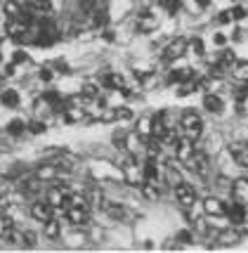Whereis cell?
<instances>
[{"label": "cell", "mask_w": 248, "mask_h": 253, "mask_svg": "<svg viewBox=\"0 0 248 253\" xmlns=\"http://www.w3.org/2000/svg\"><path fill=\"white\" fill-rule=\"evenodd\" d=\"M182 130H184V135H187L189 140H194V142L204 135V123L199 119V114H194V111H184L182 114Z\"/></svg>", "instance_id": "1"}, {"label": "cell", "mask_w": 248, "mask_h": 253, "mask_svg": "<svg viewBox=\"0 0 248 253\" xmlns=\"http://www.w3.org/2000/svg\"><path fill=\"white\" fill-rule=\"evenodd\" d=\"M187 50H189V47H187V38H175V41H170V43L165 45L163 59H165V62H175V59H180Z\"/></svg>", "instance_id": "2"}, {"label": "cell", "mask_w": 248, "mask_h": 253, "mask_svg": "<svg viewBox=\"0 0 248 253\" xmlns=\"http://www.w3.org/2000/svg\"><path fill=\"white\" fill-rule=\"evenodd\" d=\"M184 164L189 166V170L196 173V175H206V173H208V156H206L204 152H199V149H194L192 156H189Z\"/></svg>", "instance_id": "3"}, {"label": "cell", "mask_w": 248, "mask_h": 253, "mask_svg": "<svg viewBox=\"0 0 248 253\" xmlns=\"http://www.w3.org/2000/svg\"><path fill=\"white\" fill-rule=\"evenodd\" d=\"M175 199L182 204V206H187V209H192L196 201V192L192 185H187V182H180V185H175Z\"/></svg>", "instance_id": "4"}, {"label": "cell", "mask_w": 248, "mask_h": 253, "mask_svg": "<svg viewBox=\"0 0 248 253\" xmlns=\"http://www.w3.org/2000/svg\"><path fill=\"white\" fill-rule=\"evenodd\" d=\"M229 154L234 159L239 168H248V144L246 142H232L229 144Z\"/></svg>", "instance_id": "5"}, {"label": "cell", "mask_w": 248, "mask_h": 253, "mask_svg": "<svg viewBox=\"0 0 248 253\" xmlns=\"http://www.w3.org/2000/svg\"><path fill=\"white\" fill-rule=\"evenodd\" d=\"M232 199L241 204V206H248V177H239L232 185Z\"/></svg>", "instance_id": "6"}, {"label": "cell", "mask_w": 248, "mask_h": 253, "mask_svg": "<svg viewBox=\"0 0 248 253\" xmlns=\"http://www.w3.org/2000/svg\"><path fill=\"white\" fill-rule=\"evenodd\" d=\"M192 152H194V140H189L187 135L175 140V156H177L180 161H187V159L192 156Z\"/></svg>", "instance_id": "7"}, {"label": "cell", "mask_w": 248, "mask_h": 253, "mask_svg": "<svg viewBox=\"0 0 248 253\" xmlns=\"http://www.w3.org/2000/svg\"><path fill=\"white\" fill-rule=\"evenodd\" d=\"M52 213H54V209L47 204V201H36V204H31V215L38 222L50 220V218H52Z\"/></svg>", "instance_id": "8"}, {"label": "cell", "mask_w": 248, "mask_h": 253, "mask_svg": "<svg viewBox=\"0 0 248 253\" xmlns=\"http://www.w3.org/2000/svg\"><path fill=\"white\" fill-rule=\"evenodd\" d=\"M204 211H206V215H213V218H222L225 215V211H227V206L220 201V199H215V197H208L204 201Z\"/></svg>", "instance_id": "9"}, {"label": "cell", "mask_w": 248, "mask_h": 253, "mask_svg": "<svg viewBox=\"0 0 248 253\" xmlns=\"http://www.w3.org/2000/svg\"><path fill=\"white\" fill-rule=\"evenodd\" d=\"M66 189L62 187H50L47 189V204L52 206V209H64L66 206Z\"/></svg>", "instance_id": "10"}, {"label": "cell", "mask_w": 248, "mask_h": 253, "mask_svg": "<svg viewBox=\"0 0 248 253\" xmlns=\"http://www.w3.org/2000/svg\"><path fill=\"white\" fill-rule=\"evenodd\" d=\"M66 220L71 222V225H85L87 209L85 206H69V209H66Z\"/></svg>", "instance_id": "11"}, {"label": "cell", "mask_w": 248, "mask_h": 253, "mask_svg": "<svg viewBox=\"0 0 248 253\" xmlns=\"http://www.w3.org/2000/svg\"><path fill=\"white\" fill-rule=\"evenodd\" d=\"M225 215H229V220L234 222V225H241V222L246 220V206H241V204H232V206H227Z\"/></svg>", "instance_id": "12"}, {"label": "cell", "mask_w": 248, "mask_h": 253, "mask_svg": "<svg viewBox=\"0 0 248 253\" xmlns=\"http://www.w3.org/2000/svg\"><path fill=\"white\" fill-rule=\"evenodd\" d=\"M204 107L210 111V114H220V111H222V107H225V102H222V97H220V95H215V92H208V95L204 97Z\"/></svg>", "instance_id": "13"}, {"label": "cell", "mask_w": 248, "mask_h": 253, "mask_svg": "<svg viewBox=\"0 0 248 253\" xmlns=\"http://www.w3.org/2000/svg\"><path fill=\"white\" fill-rule=\"evenodd\" d=\"M234 62H237V55H234L232 50H220V52H217V59H215V66L222 69V71H227L229 66H234Z\"/></svg>", "instance_id": "14"}, {"label": "cell", "mask_w": 248, "mask_h": 253, "mask_svg": "<svg viewBox=\"0 0 248 253\" xmlns=\"http://www.w3.org/2000/svg\"><path fill=\"white\" fill-rule=\"evenodd\" d=\"M0 102L7 107V109H14V107H19V92L17 90H12V88H7V90H2V95H0Z\"/></svg>", "instance_id": "15"}, {"label": "cell", "mask_w": 248, "mask_h": 253, "mask_svg": "<svg viewBox=\"0 0 248 253\" xmlns=\"http://www.w3.org/2000/svg\"><path fill=\"white\" fill-rule=\"evenodd\" d=\"M135 132L142 137V142H147V140L151 137V116L140 119V121H137V130H135Z\"/></svg>", "instance_id": "16"}, {"label": "cell", "mask_w": 248, "mask_h": 253, "mask_svg": "<svg viewBox=\"0 0 248 253\" xmlns=\"http://www.w3.org/2000/svg\"><path fill=\"white\" fill-rule=\"evenodd\" d=\"M102 83H104L107 88H111V90H121L123 85H125V81H123L121 74H107V76L102 78Z\"/></svg>", "instance_id": "17"}, {"label": "cell", "mask_w": 248, "mask_h": 253, "mask_svg": "<svg viewBox=\"0 0 248 253\" xmlns=\"http://www.w3.org/2000/svg\"><path fill=\"white\" fill-rule=\"evenodd\" d=\"M144 180H149V182H156L159 180V166H156V161L154 159H149L147 164H144Z\"/></svg>", "instance_id": "18"}, {"label": "cell", "mask_w": 248, "mask_h": 253, "mask_svg": "<svg viewBox=\"0 0 248 253\" xmlns=\"http://www.w3.org/2000/svg\"><path fill=\"white\" fill-rule=\"evenodd\" d=\"M43 189V185H41V180L36 177V180H24L22 182V192L24 194H29V197H33V194H38Z\"/></svg>", "instance_id": "19"}, {"label": "cell", "mask_w": 248, "mask_h": 253, "mask_svg": "<svg viewBox=\"0 0 248 253\" xmlns=\"http://www.w3.org/2000/svg\"><path fill=\"white\" fill-rule=\"evenodd\" d=\"M142 194L149 199V201H156V199L161 197V192L156 187V182H149V180H144V185H142Z\"/></svg>", "instance_id": "20"}, {"label": "cell", "mask_w": 248, "mask_h": 253, "mask_svg": "<svg viewBox=\"0 0 248 253\" xmlns=\"http://www.w3.org/2000/svg\"><path fill=\"white\" fill-rule=\"evenodd\" d=\"M194 78V71L192 69H175L170 74V81L173 83H184V81H192Z\"/></svg>", "instance_id": "21"}, {"label": "cell", "mask_w": 248, "mask_h": 253, "mask_svg": "<svg viewBox=\"0 0 248 253\" xmlns=\"http://www.w3.org/2000/svg\"><path fill=\"white\" fill-rule=\"evenodd\" d=\"M59 232H62V225L54 220V218L45 220V237H47V239H57V237H59Z\"/></svg>", "instance_id": "22"}, {"label": "cell", "mask_w": 248, "mask_h": 253, "mask_svg": "<svg viewBox=\"0 0 248 253\" xmlns=\"http://www.w3.org/2000/svg\"><path fill=\"white\" fill-rule=\"evenodd\" d=\"M232 74H234V78H237V81H244V83H248V62H234Z\"/></svg>", "instance_id": "23"}, {"label": "cell", "mask_w": 248, "mask_h": 253, "mask_svg": "<svg viewBox=\"0 0 248 253\" xmlns=\"http://www.w3.org/2000/svg\"><path fill=\"white\" fill-rule=\"evenodd\" d=\"M2 10H5V14H7L10 19H17V17L22 14V5H19V2H14V0H7V2L2 5Z\"/></svg>", "instance_id": "24"}, {"label": "cell", "mask_w": 248, "mask_h": 253, "mask_svg": "<svg viewBox=\"0 0 248 253\" xmlns=\"http://www.w3.org/2000/svg\"><path fill=\"white\" fill-rule=\"evenodd\" d=\"M29 7L36 10L38 14H47V12L52 10V2H50V0H31V2H29Z\"/></svg>", "instance_id": "25"}, {"label": "cell", "mask_w": 248, "mask_h": 253, "mask_svg": "<svg viewBox=\"0 0 248 253\" xmlns=\"http://www.w3.org/2000/svg\"><path fill=\"white\" fill-rule=\"evenodd\" d=\"M85 116V111L78 109V107H69V109H64V121L66 123H74V121H81Z\"/></svg>", "instance_id": "26"}, {"label": "cell", "mask_w": 248, "mask_h": 253, "mask_svg": "<svg viewBox=\"0 0 248 253\" xmlns=\"http://www.w3.org/2000/svg\"><path fill=\"white\" fill-rule=\"evenodd\" d=\"M165 182H168V185H173V187L182 182V175H180V170H177L175 166H170V164H168V170H165Z\"/></svg>", "instance_id": "27"}, {"label": "cell", "mask_w": 248, "mask_h": 253, "mask_svg": "<svg viewBox=\"0 0 248 253\" xmlns=\"http://www.w3.org/2000/svg\"><path fill=\"white\" fill-rule=\"evenodd\" d=\"M59 175V168L57 166H45L38 170V180H52V177Z\"/></svg>", "instance_id": "28"}, {"label": "cell", "mask_w": 248, "mask_h": 253, "mask_svg": "<svg viewBox=\"0 0 248 253\" xmlns=\"http://www.w3.org/2000/svg\"><path fill=\"white\" fill-rule=\"evenodd\" d=\"M24 128H26V123H24L22 119H14V121H10V126H7V132L17 137V135H22L24 132Z\"/></svg>", "instance_id": "29"}, {"label": "cell", "mask_w": 248, "mask_h": 253, "mask_svg": "<svg viewBox=\"0 0 248 253\" xmlns=\"http://www.w3.org/2000/svg\"><path fill=\"white\" fill-rule=\"evenodd\" d=\"M97 95H99V88L95 83H85V85H83V97L85 99H95Z\"/></svg>", "instance_id": "30"}, {"label": "cell", "mask_w": 248, "mask_h": 253, "mask_svg": "<svg viewBox=\"0 0 248 253\" xmlns=\"http://www.w3.org/2000/svg\"><path fill=\"white\" fill-rule=\"evenodd\" d=\"M114 119L116 121H128V119H132V111L128 107H119V109L114 111Z\"/></svg>", "instance_id": "31"}, {"label": "cell", "mask_w": 248, "mask_h": 253, "mask_svg": "<svg viewBox=\"0 0 248 253\" xmlns=\"http://www.w3.org/2000/svg\"><path fill=\"white\" fill-rule=\"evenodd\" d=\"M237 111L241 114V116H248V92H244V95L239 97V102H237Z\"/></svg>", "instance_id": "32"}, {"label": "cell", "mask_w": 248, "mask_h": 253, "mask_svg": "<svg viewBox=\"0 0 248 253\" xmlns=\"http://www.w3.org/2000/svg\"><path fill=\"white\" fill-rule=\"evenodd\" d=\"M187 47H192L196 57H204V43H201L199 38H194V41H187Z\"/></svg>", "instance_id": "33"}, {"label": "cell", "mask_w": 248, "mask_h": 253, "mask_svg": "<svg viewBox=\"0 0 248 253\" xmlns=\"http://www.w3.org/2000/svg\"><path fill=\"white\" fill-rule=\"evenodd\" d=\"M147 17H149V12H140V19H147ZM154 26H156V19H151V22H147V24H137V29H140V31H149V29H154Z\"/></svg>", "instance_id": "34"}, {"label": "cell", "mask_w": 248, "mask_h": 253, "mask_svg": "<svg viewBox=\"0 0 248 253\" xmlns=\"http://www.w3.org/2000/svg\"><path fill=\"white\" fill-rule=\"evenodd\" d=\"M159 2H161L163 7L170 12V14H175V12L180 10V0H159Z\"/></svg>", "instance_id": "35"}, {"label": "cell", "mask_w": 248, "mask_h": 253, "mask_svg": "<svg viewBox=\"0 0 248 253\" xmlns=\"http://www.w3.org/2000/svg\"><path fill=\"white\" fill-rule=\"evenodd\" d=\"M12 232V220L10 218H0V237H7Z\"/></svg>", "instance_id": "36"}, {"label": "cell", "mask_w": 248, "mask_h": 253, "mask_svg": "<svg viewBox=\"0 0 248 253\" xmlns=\"http://www.w3.org/2000/svg\"><path fill=\"white\" fill-rule=\"evenodd\" d=\"M220 242H222V244H237L239 242V234H237V232H225V234L220 237Z\"/></svg>", "instance_id": "37"}, {"label": "cell", "mask_w": 248, "mask_h": 253, "mask_svg": "<svg viewBox=\"0 0 248 253\" xmlns=\"http://www.w3.org/2000/svg\"><path fill=\"white\" fill-rule=\"evenodd\" d=\"M29 130H31L33 135H41V132H45V123L43 121H31L29 123Z\"/></svg>", "instance_id": "38"}, {"label": "cell", "mask_w": 248, "mask_h": 253, "mask_svg": "<svg viewBox=\"0 0 248 253\" xmlns=\"http://www.w3.org/2000/svg\"><path fill=\"white\" fill-rule=\"evenodd\" d=\"M22 62H26V52L17 50V52H14V57H12V64H22Z\"/></svg>", "instance_id": "39"}, {"label": "cell", "mask_w": 248, "mask_h": 253, "mask_svg": "<svg viewBox=\"0 0 248 253\" xmlns=\"http://www.w3.org/2000/svg\"><path fill=\"white\" fill-rule=\"evenodd\" d=\"M232 12V19H244L246 17V10L244 7H234V10H229Z\"/></svg>", "instance_id": "40"}, {"label": "cell", "mask_w": 248, "mask_h": 253, "mask_svg": "<svg viewBox=\"0 0 248 253\" xmlns=\"http://www.w3.org/2000/svg\"><path fill=\"white\" fill-rule=\"evenodd\" d=\"M217 22L229 24V22H232V12H220V17H217Z\"/></svg>", "instance_id": "41"}, {"label": "cell", "mask_w": 248, "mask_h": 253, "mask_svg": "<svg viewBox=\"0 0 248 253\" xmlns=\"http://www.w3.org/2000/svg\"><path fill=\"white\" fill-rule=\"evenodd\" d=\"M213 41H215V45H225L227 43V36H225V33H215V38H213Z\"/></svg>", "instance_id": "42"}, {"label": "cell", "mask_w": 248, "mask_h": 253, "mask_svg": "<svg viewBox=\"0 0 248 253\" xmlns=\"http://www.w3.org/2000/svg\"><path fill=\"white\" fill-rule=\"evenodd\" d=\"M7 192H10V187H7V185H2V187H0V204L5 201V197H7Z\"/></svg>", "instance_id": "43"}, {"label": "cell", "mask_w": 248, "mask_h": 253, "mask_svg": "<svg viewBox=\"0 0 248 253\" xmlns=\"http://www.w3.org/2000/svg\"><path fill=\"white\" fill-rule=\"evenodd\" d=\"M41 78H43V81H50V78H52L50 69H43V71H41Z\"/></svg>", "instance_id": "44"}, {"label": "cell", "mask_w": 248, "mask_h": 253, "mask_svg": "<svg viewBox=\"0 0 248 253\" xmlns=\"http://www.w3.org/2000/svg\"><path fill=\"white\" fill-rule=\"evenodd\" d=\"M234 41H244V29H237V31H234Z\"/></svg>", "instance_id": "45"}, {"label": "cell", "mask_w": 248, "mask_h": 253, "mask_svg": "<svg viewBox=\"0 0 248 253\" xmlns=\"http://www.w3.org/2000/svg\"><path fill=\"white\" fill-rule=\"evenodd\" d=\"M14 74V64H7L5 66V76H12Z\"/></svg>", "instance_id": "46"}, {"label": "cell", "mask_w": 248, "mask_h": 253, "mask_svg": "<svg viewBox=\"0 0 248 253\" xmlns=\"http://www.w3.org/2000/svg\"><path fill=\"white\" fill-rule=\"evenodd\" d=\"M196 5H199V7H208V5H210V0H196Z\"/></svg>", "instance_id": "47"}, {"label": "cell", "mask_w": 248, "mask_h": 253, "mask_svg": "<svg viewBox=\"0 0 248 253\" xmlns=\"http://www.w3.org/2000/svg\"><path fill=\"white\" fill-rule=\"evenodd\" d=\"M0 62H2V55H0Z\"/></svg>", "instance_id": "48"}]
</instances>
